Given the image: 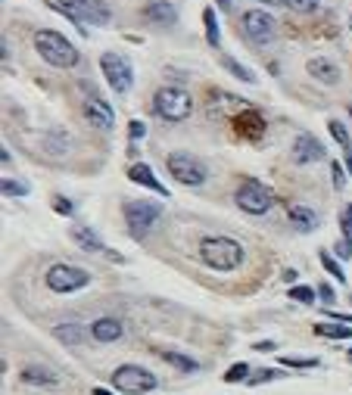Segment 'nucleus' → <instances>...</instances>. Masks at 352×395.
<instances>
[{"instance_id": "f257e3e1", "label": "nucleus", "mask_w": 352, "mask_h": 395, "mask_svg": "<svg viewBox=\"0 0 352 395\" xmlns=\"http://www.w3.org/2000/svg\"><path fill=\"white\" fill-rule=\"evenodd\" d=\"M200 258L212 271H237L244 265V246L231 236H206L200 243Z\"/></svg>"}, {"instance_id": "f03ea898", "label": "nucleus", "mask_w": 352, "mask_h": 395, "mask_svg": "<svg viewBox=\"0 0 352 395\" xmlns=\"http://www.w3.org/2000/svg\"><path fill=\"white\" fill-rule=\"evenodd\" d=\"M35 47L41 53L44 62H50L53 69H72L78 66V50L69 38H62L59 31H50V28H41L35 35Z\"/></svg>"}, {"instance_id": "7ed1b4c3", "label": "nucleus", "mask_w": 352, "mask_h": 395, "mask_svg": "<svg viewBox=\"0 0 352 395\" xmlns=\"http://www.w3.org/2000/svg\"><path fill=\"white\" fill-rule=\"evenodd\" d=\"M50 6L66 19L78 22V25H84V22L88 25H106L109 16H113L103 0H50Z\"/></svg>"}, {"instance_id": "20e7f679", "label": "nucleus", "mask_w": 352, "mask_h": 395, "mask_svg": "<svg viewBox=\"0 0 352 395\" xmlns=\"http://www.w3.org/2000/svg\"><path fill=\"white\" fill-rule=\"evenodd\" d=\"M153 109H156V115H162L166 122H184V118L193 113V100L187 91L175 88V84H166V88H159L153 93Z\"/></svg>"}, {"instance_id": "39448f33", "label": "nucleus", "mask_w": 352, "mask_h": 395, "mask_svg": "<svg viewBox=\"0 0 352 395\" xmlns=\"http://www.w3.org/2000/svg\"><path fill=\"white\" fill-rule=\"evenodd\" d=\"M166 165H169V175L175 178L178 184H184V187H200V184H206V178H209L206 162L197 159L193 153H187V149L171 153Z\"/></svg>"}, {"instance_id": "423d86ee", "label": "nucleus", "mask_w": 352, "mask_h": 395, "mask_svg": "<svg viewBox=\"0 0 352 395\" xmlns=\"http://www.w3.org/2000/svg\"><path fill=\"white\" fill-rule=\"evenodd\" d=\"M122 215H125V224H128V231L135 240L140 236H147V231L159 221L162 215V202H147V200H128L122 205Z\"/></svg>"}, {"instance_id": "0eeeda50", "label": "nucleus", "mask_w": 352, "mask_h": 395, "mask_svg": "<svg viewBox=\"0 0 352 395\" xmlns=\"http://www.w3.org/2000/svg\"><path fill=\"white\" fill-rule=\"evenodd\" d=\"M113 386L125 395H144V392H153L159 380L150 374L147 367H137V365H122L113 370Z\"/></svg>"}, {"instance_id": "6e6552de", "label": "nucleus", "mask_w": 352, "mask_h": 395, "mask_svg": "<svg viewBox=\"0 0 352 395\" xmlns=\"http://www.w3.org/2000/svg\"><path fill=\"white\" fill-rule=\"evenodd\" d=\"M240 31H244V38L249 44H268L278 35V22H275V16L265 10H246L240 16Z\"/></svg>"}, {"instance_id": "1a4fd4ad", "label": "nucleus", "mask_w": 352, "mask_h": 395, "mask_svg": "<svg viewBox=\"0 0 352 395\" xmlns=\"http://www.w3.org/2000/svg\"><path fill=\"white\" fill-rule=\"evenodd\" d=\"M100 69H103L109 88L115 93H128L131 84H135V69H131V62L122 57V53H113L106 50L103 57H100Z\"/></svg>"}, {"instance_id": "9d476101", "label": "nucleus", "mask_w": 352, "mask_h": 395, "mask_svg": "<svg viewBox=\"0 0 352 395\" xmlns=\"http://www.w3.org/2000/svg\"><path fill=\"white\" fill-rule=\"evenodd\" d=\"M234 200H237V205L246 212V215H265V212L275 205V193H271L265 184H259V181L249 178V181L240 184V190H237Z\"/></svg>"}, {"instance_id": "9b49d317", "label": "nucleus", "mask_w": 352, "mask_h": 395, "mask_svg": "<svg viewBox=\"0 0 352 395\" xmlns=\"http://www.w3.org/2000/svg\"><path fill=\"white\" fill-rule=\"evenodd\" d=\"M91 283V274L84 271V268L78 265H53L50 271H47V287L53 290V293H75V290L88 287Z\"/></svg>"}, {"instance_id": "f8f14e48", "label": "nucleus", "mask_w": 352, "mask_h": 395, "mask_svg": "<svg viewBox=\"0 0 352 395\" xmlns=\"http://www.w3.org/2000/svg\"><path fill=\"white\" fill-rule=\"evenodd\" d=\"M84 115H88V122L93 125V128H100V131H109L113 128V122H115L113 106H109L106 100H100V97L84 100Z\"/></svg>"}, {"instance_id": "ddd939ff", "label": "nucleus", "mask_w": 352, "mask_h": 395, "mask_svg": "<svg viewBox=\"0 0 352 395\" xmlns=\"http://www.w3.org/2000/svg\"><path fill=\"white\" fill-rule=\"evenodd\" d=\"M322 159H324V147L312 134H300L293 140V162L309 165V162H322Z\"/></svg>"}, {"instance_id": "4468645a", "label": "nucleus", "mask_w": 352, "mask_h": 395, "mask_svg": "<svg viewBox=\"0 0 352 395\" xmlns=\"http://www.w3.org/2000/svg\"><path fill=\"white\" fill-rule=\"evenodd\" d=\"M128 178L135 181V184L147 187V190L159 193L162 200H169V187H166V184H162L159 178L153 175V168H150V165H144V162H135V165H131V168H128Z\"/></svg>"}, {"instance_id": "2eb2a0df", "label": "nucleus", "mask_w": 352, "mask_h": 395, "mask_svg": "<svg viewBox=\"0 0 352 395\" xmlns=\"http://www.w3.org/2000/svg\"><path fill=\"white\" fill-rule=\"evenodd\" d=\"M147 19L156 22V25H175L178 10L171 0H150V4H147Z\"/></svg>"}, {"instance_id": "dca6fc26", "label": "nucleus", "mask_w": 352, "mask_h": 395, "mask_svg": "<svg viewBox=\"0 0 352 395\" xmlns=\"http://www.w3.org/2000/svg\"><path fill=\"white\" fill-rule=\"evenodd\" d=\"M309 75L315 78V81H322V84H337L340 81V69L334 66L331 59H322V57H315V59H309Z\"/></svg>"}, {"instance_id": "f3484780", "label": "nucleus", "mask_w": 352, "mask_h": 395, "mask_svg": "<svg viewBox=\"0 0 352 395\" xmlns=\"http://www.w3.org/2000/svg\"><path fill=\"white\" fill-rule=\"evenodd\" d=\"M91 336L97 339V343H115V339L122 336V324L115 318H100L91 324Z\"/></svg>"}, {"instance_id": "a211bd4d", "label": "nucleus", "mask_w": 352, "mask_h": 395, "mask_svg": "<svg viewBox=\"0 0 352 395\" xmlns=\"http://www.w3.org/2000/svg\"><path fill=\"white\" fill-rule=\"evenodd\" d=\"M72 240L81 246L84 252H103V240L84 224H72Z\"/></svg>"}, {"instance_id": "6ab92c4d", "label": "nucleus", "mask_w": 352, "mask_h": 395, "mask_svg": "<svg viewBox=\"0 0 352 395\" xmlns=\"http://www.w3.org/2000/svg\"><path fill=\"white\" fill-rule=\"evenodd\" d=\"M287 215H290V221L296 224V231H315L318 227V215L312 209H306V205H290Z\"/></svg>"}, {"instance_id": "aec40b11", "label": "nucleus", "mask_w": 352, "mask_h": 395, "mask_svg": "<svg viewBox=\"0 0 352 395\" xmlns=\"http://www.w3.org/2000/svg\"><path fill=\"white\" fill-rule=\"evenodd\" d=\"M162 355V361L166 365H171V367H178V370H184V374H193V370H200V361H193L191 355H181V352H171V349H166V352H159Z\"/></svg>"}, {"instance_id": "412c9836", "label": "nucleus", "mask_w": 352, "mask_h": 395, "mask_svg": "<svg viewBox=\"0 0 352 395\" xmlns=\"http://www.w3.org/2000/svg\"><path fill=\"white\" fill-rule=\"evenodd\" d=\"M203 25H206V41L212 47H222V31H218V16L212 6H206L203 10Z\"/></svg>"}, {"instance_id": "4be33fe9", "label": "nucleus", "mask_w": 352, "mask_h": 395, "mask_svg": "<svg viewBox=\"0 0 352 395\" xmlns=\"http://www.w3.org/2000/svg\"><path fill=\"white\" fill-rule=\"evenodd\" d=\"M22 380H25V383H38V386H57L59 377L57 374H47V370H38V367H22Z\"/></svg>"}, {"instance_id": "5701e85b", "label": "nucleus", "mask_w": 352, "mask_h": 395, "mask_svg": "<svg viewBox=\"0 0 352 395\" xmlns=\"http://www.w3.org/2000/svg\"><path fill=\"white\" fill-rule=\"evenodd\" d=\"M315 333L327 339H352V327H346V324H315Z\"/></svg>"}, {"instance_id": "b1692460", "label": "nucleus", "mask_w": 352, "mask_h": 395, "mask_svg": "<svg viewBox=\"0 0 352 395\" xmlns=\"http://www.w3.org/2000/svg\"><path fill=\"white\" fill-rule=\"evenodd\" d=\"M53 336L62 339V343H69V345H78L81 343V336H84V330L78 327V324H62V327L53 330Z\"/></svg>"}, {"instance_id": "393cba45", "label": "nucleus", "mask_w": 352, "mask_h": 395, "mask_svg": "<svg viewBox=\"0 0 352 395\" xmlns=\"http://www.w3.org/2000/svg\"><path fill=\"white\" fill-rule=\"evenodd\" d=\"M327 131H331V137L337 140V144L343 147V149H352V140H349V131H346V125L340 122V118H331L327 122Z\"/></svg>"}, {"instance_id": "a878e982", "label": "nucleus", "mask_w": 352, "mask_h": 395, "mask_svg": "<svg viewBox=\"0 0 352 395\" xmlns=\"http://www.w3.org/2000/svg\"><path fill=\"white\" fill-rule=\"evenodd\" d=\"M222 66H225V69H228V72H231V75H237V78H240V81H246V84H256V75H253V72H249V69H246V66H240V62H237V59H231V57H225V59H222Z\"/></svg>"}, {"instance_id": "bb28decb", "label": "nucleus", "mask_w": 352, "mask_h": 395, "mask_svg": "<svg viewBox=\"0 0 352 395\" xmlns=\"http://www.w3.org/2000/svg\"><path fill=\"white\" fill-rule=\"evenodd\" d=\"M249 365H244V361H237V365L228 367V374H225V383H246L249 380Z\"/></svg>"}, {"instance_id": "cd10ccee", "label": "nucleus", "mask_w": 352, "mask_h": 395, "mask_svg": "<svg viewBox=\"0 0 352 395\" xmlns=\"http://www.w3.org/2000/svg\"><path fill=\"white\" fill-rule=\"evenodd\" d=\"M287 296L296 299V302H302V305L315 302V290H312V287H290V290H287Z\"/></svg>"}, {"instance_id": "c85d7f7f", "label": "nucleus", "mask_w": 352, "mask_h": 395, "mask_svg": "<svg viewBox=\"0 0 352 395\" xmlns=\"http://www.w3.org/2000/svg\"><path fill=\"white\" fill-rule=\"evenodd\" d=\"M280 4L293 13H315L318 10V0H280Z\"/></svg>"}, {"instance_id": "c756f323", "label": "nucleus", "mask_w": 352, "mask_h": 395, "mask_svg": "<svg viewBox=\"0 0 352 395\" xmlns=\"http://www.w3.org/2000/svg\"><path fill=\"white\" fill-rule=\"evenodd\" d=\"M322 265H324V271L331 274V277H337V283H346V274H343V268L334 262L331 256H327V252H322Z\"/></svg>"}, {"instance_id": "7c9ffc66", "label": "nucleus", "mask_w": 352, "mask_h": 395, "mask_svg": "<svg viewBox=\"0 0 352 395\" xmlns=\"http://www.w3.org/2000/svg\"><path fill=\"white\" fill-rule=\"evenodd\" d=\"M4 193L6 196H25L28 193V184H22V181H4Z\"/></svg>"}, {"instance_id": "2f4dec72", "label": "nucleus", "mask_w": 352, "mask_h": 395, "mask_svg": "<svg viewBox=\"0 0 352 395\" xmlns=\"http://www.w3.org/2000/svg\"><path fill=\"white\" fill-rule=\"evenodd\" d=\"M278 377H284V374H280V370H275V367H268V370H262V374L259 377H249V386H259V383H268V380H278Z\"/></svg>"}, {"instance_id": "473e14b6", "label": "nucleus", "mask_w": 352, "mask_h": 395, "mask_svg": "<svg viewBox=\"0 0 352 395\" xmlns=\"http://www.w3.org/2000/svg\"><path fill=\"white\" fill-rule=\"evenodd\" d=\"M280 361H284V367H302V370L318 367V361H315V358H280Z\"/></svg>"}, {"instance_id": "72a5a7b5", "label": "nucleus", "mask_w": 352, "mask_h": 395, "mask_svg": "<svg viewBox=\"0 0 352 395\" xmlns=\"http://www.w3.org/2000/svg\"><path fill=\"white\" fill-rule=\"evenodd\" d=\"M331 175H334V187H337V190H343V187H346V171H343L340 162L331 165Z\"/></svg>"}, {"instance_id": "f704fd0d", "label": "nucleus", "mask_w": 352, "mask_h": 395, "mask_svg": "<svg viewBox=\"0 0 352 395\" xmlns=\"http://www.w3.org/2000/svg\"><path fill=\"white\" fill-rule=\"evenodd\" d=\"M340 231H343V240L352 246V215L349 212H343V218H340Z\"/></svg>"}, {"instance_id": "c9c22d12", "label": "nucleus", "mask_w": 352, "mask_h": 395, "mask_svg": "<svg viewBox=\"0 0 352 395\" xmlns=\"http://www.w3.org/2000/svg\"><path fill=\"white\" fill-rule=\"evenodd\" d=\"M53 209H57L59 215H72V202H69L66 196H53Z\"/></svg>"}, {"instance_id": "e433bc0d", "label": "nucleus", "mask_w": 352, "mask_h": 395, "mask_svg": "<svg viewBox=\"0 0 352 395\" xmlns=\"http://www.w3.org/2000/svg\"><path fill=\"white\" fill-rule=\"evenodd\" d=\"M144 134H147V125H144V122H137V118H135V122H131V128H128V137H131V140H140Z\"/></svg>"}, {"instance_id": "4c0bfd02", "label": "nucleus", "mask_w": 352, "mask_h": 395, "mask_svg": "<svg viewBox=\"0 0 352 395\" xmlns=\"http://www.w3.org/2000/svg\"><path fill=\"white\" fill-rule=\"evenodd\" d=\"M318 296H322V299H324V302H327V305H331V302H334V290H331V287H327V283H322V287H318Z\"/></svg>"}, {"instance_id": "58836bf2", "label": "nucleus", "mask_w": 352, "mask_h": 395, "mask_svg": "<svg viewBox=\"0 0 352 395\" xmlns=\"http://www.w3.org/2000/svg\"><path fill=\"white\" fill-rule=\"evenodd\" d=\"M337 256H340V258H349V256H352V246H349L346 240H340V243H337Z\"/></svg>"}, {"instance_id": "ea45409f", "label": "nucleus", "mask_w": 352, "mask_h": 395, "mask_svg": "<svg viewBox=\"0 0 352 395\" xmlns=\"http://www.w3.org/2000/svg\"><path fill=\"white\" fill-rule=\"evenodd\" d=\"M331 318L337 324H352V314H340V311H331Z\"/></svg>"}, {"instance_id": "a19ab883", "label": "nucleus", "mask_w": 352, "mask_h": 395, "mask_svg": "<svg viewBox=\"0 0 352 395\" xmlns=\"http://www.w3.org/2000/svg\"><path fill=\"white\" fill-rule=\"evenodd\" d=\"M253 349H256V352H275V343H256Z\"/></svg>"}, {"instance_id": "79ce46f5", "label": "nucleus", "mask_w": 352, "mask_h": 395, "mask_svg": "<svg viewBox=\"0 0 352 395\" xmlns=\"http://www.w3.org/2000/svg\"><path fill=\"white\" fill-rule=\"evenodd\" d=\"M296 277H300V274H296V271H293V268H287V271H284V280H287V283H293Z\"/></svg>"}, {"instance_id": "37998d69", "label": "nucleus", "mask_w": 352, "mask_h": 395, "mask_svg": "<svg viewBox=\"0 0 352 395\" xmlns=\"http://www.w3.org/2000/svg\"><path fill=\"white\" fill-rule=\"evenodd\" d=\"M346 168H349V178H352V149H346Z\"/></svg>"}, {"instance_id": "c03bdc74", "label": "nucleus", "mask_w": 352, "mask_h": 395, "mask_svg": "<svg viewBox=\"0 0 352 395\" xmlns=\"http://www.w3.org/2000/svg\"><path fill=\"white\" fill-rule=\"evenodd\" d=\"M93 395H113V392H109V389H100V386H97V389H93Z\"/></svg>"}, {"instance_id": "a18cd8bd", "label": "nucleus", "mask_w": 352, "mask_h": 395, "mask_svg": "<svg viewBox=\"0 0 352 395\" xmlns=\"http://www.w3.org/2000/svg\"><path fill=\"white\" fill-rule=\"evenodd\" d=\"M259 4H265V6H275V4H280V0H259Z\"/></svg>"}, {"instance_id": "49530a36", "label": "nucleus", "mask_w": 352, "mask_h": 395, "mask_svg": "<svg viewBox=\"0 0 352 395\" xmlns=\"http://www.w3.org/2000/svg\"><path fill=\"white\" fill-rule=\"evenodd\" d=\"M218 6H231V0H218Z\"/></svg>"}, {"instance_id": "de8ad7c7", "label": "nucleus", "mask_w": 352, "mask_h": 395, "mask_svg": "<svg viewBox=\"0 0 352 395\" xmlns=\"http://www.w3.org/2000/svg\"><path fill=\"white\" fill-rule=\"evenodd\" d=\"M346 212H349V215H352V205H349V209H346Z\"/></svg>"}, {"instance_id": "09e8293b", "label": "nucleus", "mask_w": 352, "mask_h": 395, "mask_svg": "<svg viewBox=\"0 0 352 395\" xmlns=\"http://www.w3.org/2000/svg\"><path fill=\"white\" fill-rule=\"evenodd\" d=\"M349 361H352V349H349Z\"/></svg>"}, {"instance_id": "8fccbe9b", "label": "nucleus", "mask_w": 352, "mask_h": 395, "mask_svg": "<svg viewBox=\"0 0 352 395\" xmlns=\"http://www.w3.org/2000/svg\"><path fill=\"white\" fill-rule=\"evenodd\" d=\"M349 115H352V109H349Z\"/></svg>"}]
</instances>
